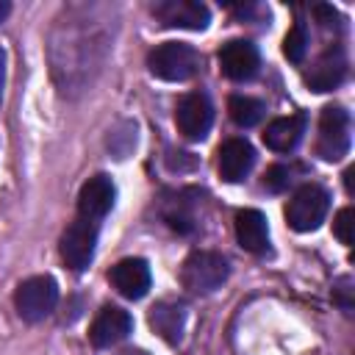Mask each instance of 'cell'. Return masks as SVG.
Instances as JSON below:
<instances>
[{
  "label": "cell",
  "instance_id": "4fadbf2b",
  "mask_svg": "<svg viewBox=\"0 0 355 355\" xmlns=\"http://www.w3.org/2000/svg\"><path fill=\"white\" fill-rule=\"evenodd\" d=\"M130 330H133V316L116 305H105L94 316L89 338L94 347H111V344H119L122 338H128Z\"/></svg>",
  "mask_w": 355,
  "mask_h": 355
},
{
  "label": "cell",
  "instance_id": "5bb4252c",
  "mask_svg": "<svg viewBox=\"0 0 355 355\" xmlns=\"http://www.w3.org/2000/svg\"><path fill=\"white\" fill-rule=\"evenodd\" d=\"M219 158H216V166H219V175H222V180H227V183H239V180H244V175L252 169V164H255V150H252V144L247 141V139H227L222 147H219V153H216Z\"/></svg>",
  "mask_w": 355,
  "mask_h": 355
},
{
  "label": "cell",
  "instance_id": "603a6c76",
  "mask_svg": "<svg viewBox=\"0 0 355 355\" xmlns=\"http://www.w3.org/2000/svg\"><path fill=\"white\" fill-rule=\"evenodd\" d=\"M313 14L319 17V22H322L324 28L338 25V11H336L333 6H313Z\"/></svg>",
  "mask_w": 355,
  "mask_h": 355
},
{
  "label": "cell",
  "instance_id": "30bf717a",
  "mask_svg": "<svg viewBox=\"0 0 355 355\" xmlns=\"http://www.w3.org/2000/svg\"><path fill=\"white\" fill-rule=\"evenodd\" d=\"M114 200H116L114 180H111L108 175H94V178H89V180L80 186V194H78V214H80V219L97 222V219H103V216L114 208Z\"/></svg>",
  "mask_w": 355,
  "mask_h": 355
},
{
  "label": "cell",
  "instance_id": "52a82bcc",
  "mask_svg": "<svg viewBox=\"0 0 355 355\" xmlns=\"http://www.w3.org/2000/svg\"><path fill=\"white\" fill-rule=\"evenodd\" d=\"M175 122H178V130L191 139V141H200L208 136L211 130V122H214V108H211V100L202 94V92H189L180 97L178 103V111H175Z\"/></svg>",
  "mask_w": 355,
  "mask_h": 355
},
{
  "label": "cell",
  "instance_id": "cb8c5ba5",
  "mask_svg": "<svg viewBox=\"0 0 355 355\" xmlns=\"http://www.w3.org/2000/svg\"><path fill=\"white\" fill-rule=\"evenodd\" d=\"M3 83H6V50L0 44V97H3Z\"/></svg>",
  "mask_w": 355,
  "mask_h": 355
},
{
  "label": "cell",
  "instance_id": "ac0fdd59",
  "mask_svg": "<svg viewBox=\"0 0 355 355\" xmlns=\"http://www.w3.org/2000/svg\"><path fill=\"white\" fill-rule=\"evenodd\" d=\"M227 114L239 128H252L263 116V103L255 97H247V94H233L227 100Z\"/></svg>",
  "mask_w": 355,
  "mask_h": 355
},
{
  "label": "cell",
  "instance_id": "ba28073f",
  "mask_svg": "<svg viewBox=\"0 0 355 355\" xmlns=\"http://www.w3.org/2000/svg\"><path fill=\"white\" fill-rule=\"evenodd\" d=\"M155 19L164 28H186V31H205L211 22L208 6L197 0H164L153 6Z\"/></svg>",
  "mask_w": 355,
  "mask_h": 355
},
{
  "label": "cell",
  "instance_id": "d6986e66",
  "mask_svg": "<svg viewBox=\"0 0 355 355\" xmlns=\"http://www.w3.org/2000/svg\"><path fill=\"white\" fill-rule=\"evenodd\" d=\"M305 50H308V33L302 28V22H294L283 39V55L291 61V64H300L305 58Z\"/></svg>",
  "mask_w": 355,
  "mask_h": 355
},
{
  "label": "cell",
  "instance_id": "7c38bea8",
  "mask_svg": "<svg viewBox=\"0 0 355 355\" xmlns=\"http://www.w3.org/2000/svg\"><path fill=\"white\" fill-rule=\"evenodd\" d=\"M108 280H111V286H114L122 297H128V300H141V297L147 294V288H150V266H147V261H141V258H122L119 263L111 266Z\"/></svg>",
  "mask_w": 355,
  "mask_h": 355
},
{
  "label": "cell",
  "instance_id": "ffe728a7",
  "mask_svg": "<svg viewBox=\"0 0 355 355\" xmlns=\"http://www.w3.org/2000/svg\"><path fill=\"white\" fill-rule=\"evenodd\" d=\"M288 183H291V169L283 166V164L269 166L266 175H263V186H266L269 191H283V189H288Z\"/></svg>",
  "mask_w": 355,
  "mask_h": 355
},
{
  "label": "cell",
  "instance_id": "d4e9b609",
  "mask_svg": "<svg viewBox=\"0 0 355 355\" xmlns=\"http://www.w3.org/2000/svg\"><path fill=\"white\" fill-rule=\"evenodd\" d=\"M352 172H355L352 166H349V169L344 172V186H347V191H349V194H352Z\"/></svg>",
  "mask_w": 355,
  "mask_h": 355
},
{
  "label": "cell",
  "instance_id": "7402d4cb",
  "mask_svg": "<svg viewBox=\"0 0 355 355\" xmlns=\"http://www.w3.org/2000/svg\"><path fill=\"white\" fill-rule=\"evenodd\" d=\"M333 302H336L344 313L352 311V277H338V280H336V286H333Z\"/></svg>",
  "mask_w": 355,
  "mask_h": 355
},
{
  "label": "cell",
  "instance_id": "7a4b0ae2",
  "mask_svg": "<svg viewBox=\"0 0 355 355\" xmlns=\"http://www.w3.org/2000/svg\"><path fill=\"white\" fill-rule=\"evenodd\" d=\"M230 275V266H227V258L219 255V252H211V250H197L191 252L186 261H183V269H180V280L189 291L194 294H211L216 291Z\"/></svg>",
  "mask_w": 355,
  "mask_h": 355
},
{
  "label": "cell",
  "instance_id": "3957f363",
  "mask_svg": "<svg viewBox=\"0 0 355 355\" xmlns=\"http://www.w3.org/2000/svg\"><path fill=\"white\" fill-rule=\"evenodd\" d=\"M327 208H330V194L319 183H305L288 200V205H286V222L297 233H311V230H316L324 222Z\"/></svg>",
  "mask_w": 355,
  "mask_h": 355
},
{
  "label": "cell",
  "instance_id": "44dd1931",
  "mask_svg": "<svg viewBox=\"0 0 355 355\" xmlns=\"http://www.w3.org/2000/svg\"><path fill=\"white\" fill-rule=\"evenodd\" d=\"M333 233H336V239H338L341 244H347V247L352 244V208H349V205L336 214V219H333Z\"/></svg>",
  "mask_w": 355,
  "mask_h": 355
},
{
  "label": "cell",
  "instance_id": "5b68a950",
  "mask_svg": "<svg viewBox=\"0 0 355 355\" xmlns=\"http://www.w3.org/2000/svg\"><path fill=\"white\" fill-rule=\"evenodd\" d=\"M349 150V114L341 105H324L319 114L316 155L322 161H338Z\"/></svg>",
  "mask_w": 355,
  "mask_h": 355
},
{
  "label": "cell",
  "instance_id": "6da1fadb",
  "mask_svg": "<svg viewBox=\"0 0 355 355\" xmlns=\"http://www.w3.org/2000/svg\"><path fill=\"white\" fill-rule=\"evenodd\" d=\"M147 67L158 80L180 83L200 69V53L186 42H164L147 55Z\"/></svg>",
  "mask_w": 355,
  "mask_h": 355
},
{
  "label": "cell",
  "instance_id": "4316f807",
  "mask_svg": "<svg viewBox=\"0 0 355 355\" xmlns=\"http://www.w3.org/2000/svg\"><path fill=\"white\" fill-rule=\"evenodd\" d=\"M8 11H11V3H6V0H0V22L8 17Z\"/></svg>",
  "mask_w": 355,
  "mask_h": 355
},
{
  "label": "cell",
  "instance_id": "e0dca14e",
  "mask_svg": "<svg viewBox=\"0 0 355 355\" xmlns=\"http://www.w3.org/2000/svg\"><path fill=\"white\" fill-rule=\"evenodd\" d=\"M150 327L166 341L178 344L183 338V324H186V311L180 302H158L150 308Z\"/></svg>",
  "mask_w": 355,
  "mask_h": 355
},
{
  "label": "cell",
  "instance_id": "2e32d148",
  "mask_svg": "<svg viewBox=\"0 0 355 355\" xmlns=\"http://www.w3.org/2000/svg\"><path fill=\"white\" fill-rule=\"evenodd\" d=\"M305 133V114L294 116H277L263 130V144L275 153H291Z\"/></svg>",
  "mask_w": 355,
  "mask_h": 355
},
{
  "label": "cell",
  "instance_id": "9c48e42d",
  "mask_svg": "<svg viewBox=\"0 0 355 355\" xmlns=\"http://www.w3.org/2000/svg\"><path fill=\"white\" fill-rule=\"evenodd\" d=\"M258 64H261L258 47L247 39H230L219 50V69L230 80H250L258 72Z\"/></svg>",
  "mask_w": 355,
  "mask_h": 355
},
{
  "label": "cell",
  "instance_id": "8992f818",
  "mask_svg": "<svg viewBox=\"0 0 355 355\" xmlns=\"http://www.w3.org/2000/svg\"><path fill=\"white\" fill-rule=\"evenodd\" d=\"M94 244H97V222L78 216L61 236V261L72 272H83L94 258Z\"/></svg>",
  "mask_w": 355,
  "mask_h": 355
},
{
  "label": "cell",
  "instance_id": "484cf974",
  "mask_svg": "<svg viewBox=\"0 0 355 355\" xmlns=\"http://www.w3.org/2000/svg\"><path fill=\"white\" fill-rule=\"evenodd\" d=\"M119 355H150L147 349H139V347H128V349H122Z\"/></svg>",
  "mask_w": 355,
  "mask_h": 355
},
{
  "label": "cell",
  "instance_id": "277c9868",
  "mask_svg": "<svg viewBox=\"0 0 355 355\" xmlns=\"http://www.w3.org/2000/svg\"><path fill=\"white\" fill-rule=\"evenodd\" d=\"M55 302H58V286H55V280L50 275L28 277L14 291L17 313L25 322H42V319H47L55 311Z\"/></svg>",
  "mask_w": 355,
  "mask_h": 355
},
{
  "label": "cell",
  "instance_id": "8fae6325",
  "mask_svg": "<svg viewBox=\"0 0 355 355\" xmlns=\"http://www.w3.org/2000/svg\"><path fill=\"white\" fill-rule=\"evenodd\" d=\"M347 78V55L341 47H327L305 72V83L313 92H333Z\"/></svg>",
  "mask_w": 355,
  "mask_h": 355
},
{
  "label": "cell",
  "instance_id": "9a60e30c",
  "mask_svg": "<svg viewBox=\"0 0 355 355\" xmlns=\"http://www.w3.org/2000/svg\"><path fill=\"white\" fill-rule=\"evenodd\" d=\"M236 239L247 252H266L269 250V227H266V216L255 208H244L236 214Z\"/></svg>",
  "mask_w": 355,
  "mask_h": 355
}]
</instances>
